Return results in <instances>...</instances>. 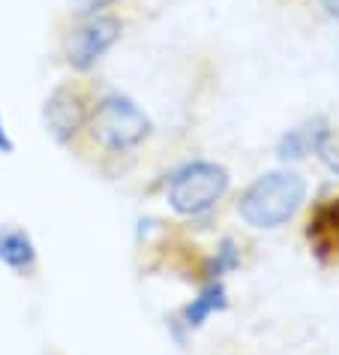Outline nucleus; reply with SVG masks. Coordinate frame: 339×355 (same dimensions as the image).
Here are the masks:
<instances>
[{"label": "nucleus", "instance_id": "obj_4", "mask_svg": "<svg viewBox=\"0 0 339 355\" xmlns=\"http://www.w3.org/2000/svg\"><path fill=\"white\" fill-rule=\"evenodd\" d=\"M123 37V19L114 12L91 15V19H75L66 31L60 55L73 73H91Z\"/></svg>", "mask_w": 339, "mask_h": 355}, {"label": "nucleus", "instance_id": "obj_10", "mask_svg": "<svg viewBox=\"0 0 339 355\" xmlns=\"http://www.w3.org/2000/svg\"><path fill=\"white\" fill-rule=\"evenodd\" d=\"M118 0H69V15L73 19H91V15H102V12H111V6Z\"/></svg>", "mask_w": 339, "mask_h": 355}, {"label": "nucleus", "instance_id": "obj_8", "mask_svg": "<svg viewBox=\"0 0 339 355\" xmlns=\"http://www.w3.org/2000/svg\"><path fill=\"white\" fill-rule=\"evenodd\" d=\"M0 265L10 268L12 274H19V277H28V274L37 271L39 250L28 229L12 223L0 226Z\"/></svg>", "mask_w": 339, "mask_h": 355}, {"label": "nucleus", "instance_id": "obj_12", "mask_svg": "<svg viewBox=\"0 0 339 355\" xmlns=\"http://www.w3.org/2000/svg\"><path fill=\"white\" fill-rule=\"evenodd\" d=\"M0 154H15V139H12V132L6 130V118H3V112H0Z\"/></svg>", "mask_w": 339, "mask_h": 355}, {"label": "nucleus", "instance_id": "obj_9", "mask_svg": "<svg viewBox=\"0 0 339 355\" xmlns=\"http://www.w3.org/2000/svg\"><path fill=\"white\" fill-rule=\"evenodd\" d=\"M240 268V244L226 235L201 265V280H226V274Z\"/></svg>", "mask_w": 339, "mask_h": 355}, {"label": "nucleus", "instance_id": "obj_2", "mask_svg": "<svg viewBox=\"0 0 339 355\" xmlns=\"http://www.w3.org/2000/svg\"><path fill=\"white\" fill-rule=\"evenodd\" d=\"M150 132H154V121L129 94L102 91L93 96L84 136L102 154L109 157L132 154L150 139Z\"/></svg>", "mask_w": 339, "mask_h": 355}, {"label": "nucleus", "instance_id": "obj_1", "mask_svg": "<svg viewBox=\"0 0 339 355\" xmlns=\"http://www.w3.org/2000/svg\"><path fill=\"white\" fill-rule=\"evenodd\" d=\"M306 178L297 168L280 166L246 184L235 202V211L255 232H276L297 217V211L306 202Z\"/></svg>", "mask_w": 339, "mask_h": 355}, {"label": "nucleus", "instance_id": "obj_11", "mask_svg": "<svg viewBox=\"0 0 339 355\" xmlns=\"http://www.w3.org/2000/svg\"><path fill=\"white\" fill-rule=\"evenodd\" d=\"M315 157H318L321 163H324L333 175H339V136H336V132H330V136L324 139V145L318 148Z\"/></svg>", "mask_w": 339, "mask_h": 355}, {"label": "nucleus", "instance_id": "obj_6", "mask_svg": "<svg viewBox=\"0 0 339 355\" xmlns=\"http://www.w3.org/2000/svg\"><path fill=\"white\" fill-rule=\"evenodd\" d=\"M333 132L330 121L324 114H309L303 118L300 123H294L291 130H285L280 139H276V148L273 154L282 166H294V163H303L306 157L318 154V148L324 145V139Z\"/></svg>", "mask_w": 339, "mask_h": 355}, {"label": "nucleus", "instance_id": "obj_5", "mask_svg": "<svg viewBox=\"0 0 339 355\" xmlns=\"http://www.w3.org/2000/svg\"><path fill=\"white\" fill-rule=\"evenodd\" d=\"M93 91L84 82H64L46 96L42 103V127L46 136L60 148L75 145L87 130Z\"/></svg>", "mask_w": 339, "mask_h": 355}, {"label": "nucleus", "instance_id": "obj_13", "mask_svg": "<svg viewBox=\"0 0 339 355\" xmlns=\"http://www.w3.org/2000/svg\"><path fill=\"white\" fill-rule=\"evenodd\" d=\"M318 6L324 10L327 19H333L339 24V0H318Z\"/></svg>", "mask_w": 339, "mask_h": 355}, {"label": "nucleus", "instance_id": "obj_3", "mask_svg": "<svg viewBox=\"0 0 339 355\" xmlns=\"http://www.w3.org/2000/svg\"><path fill=\"white\" fill-rule=\"evenodd\" d=\"M231 190V172L213 159H190L168 178L165 202L177 217L201 220L208 217Z\"/></svg>", "mask_w": 339, "mask_h": 355}, {"label": "nucleus", "instance_id": "obj_7", "mask_svg": "<svg viewBox=\"0 0 339 355\" xmlns=\"http://www.w3.org/2000/svg\"><path fill=\"white\" fill-rule=\"evenodd\" d=\"M222 310H228L226 280H201L195 298L186 301V304L181 307V313H177L174 322L181 325L183 331H199L213 313H222Z\"/></svg>", "mask_w": 339, "mask_h": 355}]
</instances>
